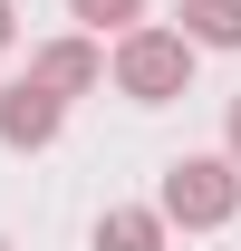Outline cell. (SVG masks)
<instances>
[{"label":"cell","instance_id":"cell-1","mask_svg":"<svg viewBox=\"0 0 241 251\" xmlns=\"http://www.w3.org/2000/svg\"><path fill=\"white\" fill-rule=\"evenodd\" d=\"M154 213L174 222V232H222L241 213V164L232 155H174L164 184H154Z\"/></svg>","mask_w":241,"mask_h":251},{"label":"cell","instance_id":"cell-2","mask_svg":"<svg viewBox=\"0 0 241 251\" xmlns=\"http://www.w3.org/2000/svg\"><path fill=\"white\" fill-rule=\"evenodd\" d=\"M106 77H116L135 106H174V97L193 87V39H183V29H154V20H145V29H125V39H116Z\"/></svg>","mask_w":241,"mask_h":251},{"label":"cell","instance_id":"cell-3","mask_svg":"<svg viewBox=\"0 0 241 251\" xmlns=\"http://www.w3.org/2000/svg\"><path fill=\"white\" fill-rule=\"evenodd\" d=\"M58 126H68V97H48L39 77H10V87H0V145H10V155L58 145Z\"/></svg>","mask_w":241,"mask_h":251},{"label":"cell","instance_id":"cell-4","mask_svg":"<svg viewBox=\"0 0 241 251\" xmlns=\"http://www.w3.org/2000/svg\"><path fill=\"white\" fill-rule=\"evenodd\" d=\"M29 77L48 97H87V87H106V49H96L87 29H68V39H48V49L29 58Z\"/></svg>","mask_w":241,"mask_h":251},{"label":"cell","instance_id":"cell-5","mask_svg":"<svg viewBox=\"0 0 241 251\" xmlns=\"http://www.w3.org/2000/svg\"><path fill=\"white\" fill-rule=\"evenodd\" d=\"M164 242H174V222L154 203H106L96 213V251H164Z\"/></svg>","mask_w":241,"mask_h":251},{"label":"cell","instance_id":"cell-6","mask_svg":"<svg viewBox=\"0 0 241 251\" xmlns=\"http://www.w3.org/2000/svg\"><path fill=\"white\" fill-rule=\"evenodd\" d=\"M193 49H241V0H183L174 10Z\"/></svg>","mask_w":241,"mask_h":251},{"label":"cell","instance_id":"cell-7","mask_svg":"<svg viewBox=\"0 0 241 251\" xmlns=\"http://www.w3.org/2000/svg\"><path fill=\"white\" fill-rule=\"evenodd\" d=\"M68 20H77V29H87V39H106V29H145V0H68Z\"/></svg>","mask_w":241,"mask_h":251},{"label":"cell","instance_id":"cell-8","mask_svg":"<svg viewBox=\"0 0 241 251\" xmlns=\"http://www.w3.org/2000/svg\"><path fill=\"white\" fill-rule=\"evenodd\" d=\"M222 155L241 164V97H232V116H222Z\"/></svg>","mask_w":241,"mask_h":251},{"label":"cell","instance_id":"cell-9","mask_svg":"<svg viewBox=\"0 0 241 251\" xmlns=\"http://www.w3.org/2000/svg\"><path fill=\"white\" fill-rule=\"evenodd\" d=\"M10 39H20V10H10V0H0V49H10Z\"/></svg>","mask_w":241,"mask_h":251},{"label":"cell","instance_id":"cell-10","mask_svg":"<svg viewBox=\"0 0 241 251\" xmlns=\"http://www.w3.org/2000/svg\"><path fill=\"white\" fill-rule=\"evenodd\" d=\"M0 251H10V242H0Z\"/></svg>","mask_w":241,"mask_h":251}]
</instances>
